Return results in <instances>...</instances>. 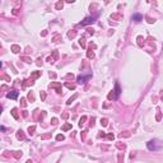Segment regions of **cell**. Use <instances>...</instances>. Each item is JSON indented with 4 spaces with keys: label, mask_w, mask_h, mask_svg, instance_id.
Returning a JSON list of instances; mask_svg holds the SVG:
<instances>
[{
    "label": "cell",
    "mask_w": 163,
    "mask_h": 163,
    "mask_svg": "<svg viewBox=\"0 0 163 163\" xmlns=\"http://www.w3.org/2000/svg\"><path fill=\"white\" fill-rule=\"evenodd\" d=\"M162 145H163V144L161 143V140H158V139L149 140V142L147 143V148L149 149V151H152V152H158V151H161Z\"/></svg>",
    "instance_id": "cell-1"
},
{
    "label": "cell",
    "mask_w": 163,
    "mask_h": 163,
    "mask_svg": "<svg viewBox=\"0 0 163 163\" xmlns=\"http://www.w3.org/2000/svg\"><path fill=\"white\" fill-rule=\"evenodd\" d=\"M18 96H19V92H18V90H12V92L7 93V97L10 98V99H17Z\"/></svg>",
    "instance_id": "cell-5"
},
{
    "label": "cell",
    "mask_w": 163,
    "mask_h": 163,
    "mask_svg": "<svg viewBox=\"0 0 163 163\" xmlns=\"http://www.w3.org/2000/svg\"><path fill=\"white\" fill-rule=\"evenodd\" d=\"M90 78H92V74H87V75H78V78H76V82H78V84H84L85 82H88Z\"/></svg>",
    "instance_id": "cell-3"
},
{
    "label": "cell",
    "mask_w": 163,
    "mask_h": 163,
    "mask_svg": "<svg viewBox=\"0 0 163 163\" xmlns=\"http://www.w3.org/2000/svg\"><path fill=\"white\" fill-rule=\"evenodd\" d=\"M133 21L134 22H142L143 21V15L139 14V13H135V14H133Z\"/></svg>",
    "instance_id": "cell-6"
},
{
    "label": "cell",
    "mask_w": 163,
    "mask_h": 163,
    "mask_svg": "<svg viewBox=\"0 0 163 163\" xmlns=\"http://www.w3.org/2000/svg\"><path fill=\"white\" fill-rule=\"evenodd\" d=\"M98 15H92V17H85L83 21L79 23V26H88V24H93L96 22Z\"/></svg>",
    "instance_id": "cell-2"
},
{
    "label": "cell",
    "mask_w": 163,
    "mask_h": 163,
    "mask_svg": "<svg viewBox=\"0 0 163 163\" xmlns=\"http://www.w3.org/2000/svg\"><path fill=\"white\" fill-rule=\"evenodd\" d=\"M114 92H115L114 99H117V98H119V96H120V93H121V88H120V84L117 83V82L115 83V90H114Z\"/></svg>",
    "instance_id": "cell-4"
}]
</instances>
